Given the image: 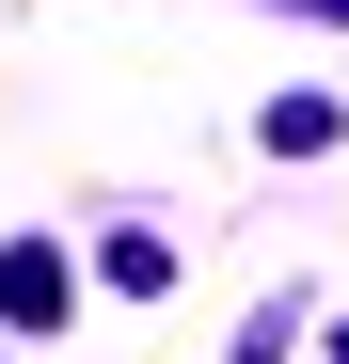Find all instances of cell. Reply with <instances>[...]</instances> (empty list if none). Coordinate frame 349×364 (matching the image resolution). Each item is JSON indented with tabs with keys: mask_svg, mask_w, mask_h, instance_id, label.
<instances>
[{
	"mask_svg": "<svg viewBox=\"0 0 349 364\" xmlns=\"http://www.w3.org/2000/svg\"><path fill=\"white\" fill-rule=\"evenodd\" d=\"M302 16H333V32H349V0H302Z\"/></svg>",
	"mask_w": 349,
	"mask_h": 364,
	"instance_id": "3",
	"label": "cell"
},
{
	"mask_svg": "<svg viewBox=\"0 0 349 364\" xmlns=\"http://www.w3.org/2000/svg\"><path fill=\"white\" fill-rule=\"evenodd\" d=\"M254 143H270V159H333V143H349V111H333V95H270V111H254Z\"/></svg>",
	"mask_w": 349,
	"mask_h": 364,
	"instance_id": "2",
	"label": "cell"
},
{
	"mask_svg": "<svg viewBox=\"0 0 349 364\" xmlns=\"http://www.w3.org/2000/svg\"><path fill=\"white\" fill-rule=\"evenodd\" d=\"M64 301H80V269L48 254V237H0V333H48Z\"/></svg>",
	"mask_w": 349,
	"mask_h": 364,
	"instance_id": "1",
	"label": "cell"
}]
</instances>
